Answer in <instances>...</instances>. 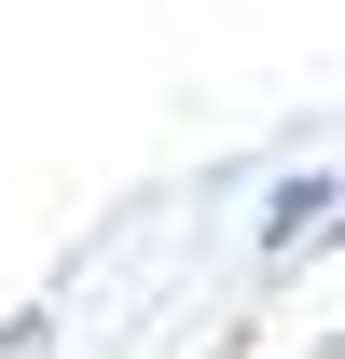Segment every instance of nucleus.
Returning a JSON list of instances; mask_svg holds the SVG:
<instances>
[{
  "label": "nucleus",
  "mask_w": 345,
  "mask_h": 359,
  "mask_svg": "<svg viewBox=\"0 0 345 359\" xmlns=\"http://www.w3.org/2000/svg\"><path fill=\"white\" fill-rule=\"evenodd\" d=\"M332 222H345V180H332V166L262 194V249H304V235H332Z\"/></svg>",
  "instance_id": "obj_1"
}]
</instances>
